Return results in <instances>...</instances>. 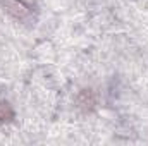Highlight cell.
<instances>
[{
  "label": "cell",
  "mask_w": 148,
  "mask_h": 146,
  "mask_svg": "<svg viewBox=\"0 0 148 146\" xmlns=\"http://www.w3.org/2000/svg\"><path fill=\"white\" fill-rule=\"evenodd\" d=\"M2 3H3L5 10L19 21H26L28 17L33 16V7L23 0H2Z\"/></svg>",
  "instance_id": "1"
},
{
  "label": "cell",
  "mask_w": 148,
  "mask_h": 146,
  "mask_svg": "<svg viewBox=\"0 0 148 146\" xmlns=\"http://www.w3.org/2000/svg\"><path fill=\"white\" fill-rule=\"evenodd\" d=\"M95 95L90 91V89H83L81 93H79V96H77V107L83 110H86V112H90V110L95 107Z\"/></svg>",
  "instance_id": "2"
},
{
  "label": "cell",
  "mask_w": 148,
  "mask_h": 146,
  "mask_svg": "<svg viewBox=\"0 0 148 146\" xmlns=\"http://www.w3.org/2000/svg\"><path fill=\"white\" fill-rule=\"evenodd\" d=\"M12 117H14V112L10 108V105L5 103V102H2V103H0V120L3 122V120H9V119H12Z\"/></svg>",
  "instance_id": "3"
}]
</instances>
